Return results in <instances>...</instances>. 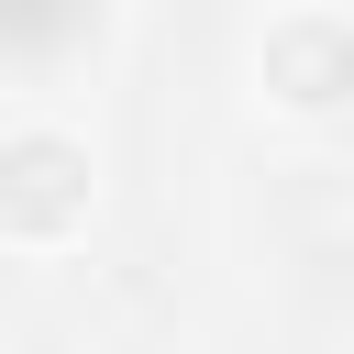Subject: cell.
<instances>
[{
    "label": "cell",
    "instance_id": "cell-1",
    "mask_svg": "<svg viewBox=\"0 0 354 354\" xmlns=\"http://www.w3.org/2000/svg\"><path fill=\"white\" fill-rule=\"evenodd\" d=\"M88 221V155L66 133H0V232H77Z\"/></svg>",
    "mask_w": 354,
    "mask_h": 354
},
{
    "label": "cell",
    "instance_id": "cell-2",
    "mask_svg": "<svg viewBox=\"0 0 354 354\" xmlns=\"http://www.w3.org/2000/svg\"><path fill=\"white\" fill-rule=\"evenodd\" d=\"M266 77H277V100H332V88H354V33L299 11L266 33Z\"/></svg>",
    "mask_w": 354,
    "mask_h": 354
}]
</instances>
